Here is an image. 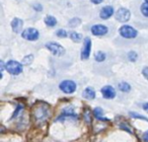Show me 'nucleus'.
<instances>
[{"mask_svg":"<svg viewBox=\"0 0 148 142\" xmlns=\"http://www.w3.org/2000/svg\"><path fill=\"white\" fill-rule=\"evenodd\" d=\"M5 69L11 75H18L23 72V63H19L14 60H10L5 64Z\"/></svg>","mask_w":148,"mask_h":142,"instance_id":"f257e3e1","label":"nucleus"},{"mask_svg":"<svg viewBox=\"0 0 148 142\" xmlns=\"http://www.w3.org/2000/svg\"><path fill=\"white\" fill-rule=\"evenodd\" d=\"M119 33L121 37L125 38V39H135L138 35V32L134 29L131 25H122L119 29Z\"/></svg>","mask_w":148,"mask_h":142,"instance_id":"f03ea898","label":"nucleus"},{"mask_svg":"<svg viewBox=\"0 0 148 142\" xmlns=\"http://www.w3.org/2000/svg\"><path fill=\"white\" fill-rule=\"evenodd\" d=\"M59 88L63 91L64 93L67 95H71V93H75L76 91V83L73 80H63L59 84Z\"/></svg>","mask_w":148,"mask_h":142,"instance_id":"7ed1b4c3","label":"nucleus"},{"mask_svg":"<svg viewBox=\"0 0 148 142\" xmlns=\"http://www.w3.org/2000/svg\"><path fill=\"white\" fill-rule=\"evenodd\" d=\"M21 37L23 38L27 41H38L40 37V33L37 29H34V27H29V29H25L21 33Z\"/></svg>","mask_w":148,"mask_h":142,"instance_id":"20e7f679","label":"nucleus"},{"mask_svg":"<svg viewBox=\"0 0 148 142\" xmlns=\"http://www.w3.org/2000/svg\"><path fill=\"white\" fill-rule=\"evenodd\" d=\"M46 47L51 51V53L54 56H63L65 54V49L62 47L60 44L56 43V42H50V43L46 44Z\"/></svg>","mask_w":148,"mask_h":142,"instance_id":"39448f33","label":"nucleus"},{"mask_svg":"<svg viewBox=\"0 0 148 142\" xmlns=\"http://www.w3.org/2000/svg\"><path fill=\"white\" fill-rule=\"evenodd\" d=\"M131 17V12L129 9L125 8V7H121L118 9V11L115 14L116 21H118L119 23H127Z\"/></svg>","mask_w":148,"mask_h":142,"instance_id":"423d86ee","label":"nucleus"},{"mask_svg":"<svg viewBox=\"0 0 148 142\" xmlns=\"http://www.w3.org/2000/svg\"><path fill=\"white\" fill-rule=\"evenodd\" d=\"M90 32L95 37H103L109 33V27L103 25H95L91 27Z\"/></svg>","mask_w":148,"mask_h":142,"instance_id":"0eeeda50","label":"nucleus"},{"mask_svg":"<svg viewBox=\"0 0 148 142\" xmlns=\"http://www.w3.org/2000/svg\"><path fill=\"white\" fill-rule=\"evenodd\" d=\"M91 51V40L89 38H85L84 39V44H83V48L81 50L80 58L82 60H86L89 58Z\"/></svg>","mask_w":148,"mask_h":142,"instance_id":"6e6552de","label":"nucleus"},{"mask_svg":"<svg viewBox=\"0 0 148 142\" xmlns=\"http://www.w3.org/2000/svg\"><path fill=\"white\" fill-rule=\"evenodd\" d=\"M101 95H103V97L107 99H113L114 97H116V91L111 85H106V86H103V88H101Z\"/></svg>","mask_w":148,"mask_h":142,"instance_id":"1a4fd4ad","label":"nucleus"},{"mask_svg":"<svg viewBox=\"0 0 148 142\" xmlns=\"http://www.w3.org/2000/svg\"><path fill=\"white\" fill-rule=\"evenodd\" d=\"M114 7L111 5H107V6L103 7L99 11V17L101 19H109L112 15L114 14Z\"/></svg>","mask_w":148,"mask_h":142,"instance_id":"9d476101","label":"nucleus"},{"mask_svg":"<svg viewBox=\"0 0 148 142\" xmlns=\"http://www.w3.org/2000/svg\"><path fill=\"white\" fill-rule=\"evenodd\" d=\"M65 119H77V115L72 110H64L63 113L57 119V121H63Z\"/></svg>","mask_w":148,"mask_h":142,"instance_id":"9b49d317","label":"nucleus"},{"mask_svg":"<svg viewBox=\"0 0 148 142\" xmlns=\"http://www.w3.org/2000/svg\"><path fill=\"white\" fill-rule=\"evenodd\" d=\"M23 21L21 19H18V17H15L11 21V27H12V31L14 33H21V31L23 29Z\"/></svg>","mask_w":148,"mask_h":142,"instance_id":"f8f14e48","label":"nucleus"},{"mask_svg":"<svg viewBox=\"0 0 148 142\" xmlns=\"http://www.w3.org/2000/svg\"><path fill=\"white\" fill-rule=\"evenodd\" d=\"M36 119L41 121V120H45L48 116V110L45 107H40L39 109L36 110L35 112Z\"/></svg>","mask_w":148,"mask_h":142,"instance_id":"ddd939ff","label":"nucleus"},{"mask_svg":"<svg viewBox=\"0 0 148 142\" xmlns=\"http://www.w3.org/2000/svg\"><path fill=\"white\" fill-rule=\"evenodd\" d=\"M82 97L86 99H93L95 97V91L92 87H86V88L83 91Z\"/></svg>","mask_w":148,"mask_h":142,"instance_id":"4468645a","label":"nucleus"},{"mask_svg":"<svg viewBox=\"0 0 148 142\" xmlns=\"http://www.w3.org/2000/svg\"><path fill=\"white\" fill-rule=\"evenodd\" d=\"M103 111L101 108H95V110H93V115H95V117L97 118V120H99V121H110V119H108V118H105L103 116Z\"/></svg>","mask_w":148,"mask_h":142,"instance_id":"2eb2a0df","label":"nucleus"},{"mask_svg":"<svg viewBox=\"0 0 148 142\" xmlns=\"http://www.w3.org/2000/svg\"><path fill=\"white\" fill-rule=\"evenodd\" d=\"M44 21H45L46 25H48V27H53L57 25V19H56L53 15H47V16L45 17V19H44Z\"/></svg>","mask_w":148,"mask_h":142,"instance_id":"dca6fc26","label":"nucleus"},{"mask_svg":"<svg viewBox=\"0 0 148 142\" xmlns=\"http://www.w3.org/2000/svg\"><path fill=\"white\" fill-rule=\"evenodd\" d=\"M69 36H70V39H71L73 42H75V43H80L81 40H82V35H81V34H78L75 31H72L71 33L69 34Z\"/></svg>","mask_w":148,"mask_h":142,"instance_id":"f3484780","label":"nucleus"},{"mask_svg":"<svg viewBox=\"0 0 148 142\" xmlns=\"http://www.w3.org/2000/svg\"><path fill=\"white\" fill-rule=\"evenodd\" d=\"M118 87H119L120 91H123V93H129V91H131V85H130L129 83L125 82V81L120 82L119 84H118Z\"/></svg>","mask_w":148,"mask_h":142,"instance_id":"a211bd4d","label":"nucleus"},{"mask_svg":"<svg viewBox=\"0 0 148 142\" xmlns=\"http://www.w3.org/2000/svg\"><path fill=\"white\" fill-rule=\"evenodd\" d=\"M106 58H107V55H106V53H105V52H103V51H99L95 56V60L97 62H99V63L103 62L106 60Z\"/></svg>","mask_w":148,"mask_h":142,"instance_id":"6ab92c4d","label":"nucleus"},{"mask_svg":"<svg viewBox=\"0 0 148 142\" xmlns=\"http://www.w3.org/2000/svg\"><path fill=\"white\" fill-rule=\"evenodd\" d=\"M81 23V19H78V17H74V19H70L69 23H68V27H78Z\"/></svg>","mask_w":148,"mask_h":142,"instance_id":"aec40b11","label":"nucleus"},{"mask_svg":"<svg viewBox=\"0 0 148 142\" xmlns=\"http://www.w3.org/2000/svg\"><path fill=\"white\" fill-rule=\"evenodd\" d=\"M140 11L145 17L148 19V2H144L143 4L140 6Z\"/></svg>","mask_w":148,"mask_h":142,"instance_id":"412c9836","label":"nucleus"},{"mask_svg":"<svg viewBox=\"0 0 148 142\" xmlns=\"http://www.w3.org/2000/svg\"><path fill=\"white\" fill-rule=\"evenodd\" d=\"M33 60H34V55H32V54L25 56L23 59V65H29L33 62Z\"/></svg>","mask_w":148,"mask_h":142,"instance_id":"4be33fe9","label":"nucleus"},{"mask_svg":"<svg viewBox=\"0 0 148 142\" xmlns=\"http://www.w3.org/2000/svg\"><path fill=\"white\" fill-rule=\"evenodd\" d=\"M137 58H138V55H137V53H136V52L131 51V52H129V53H128V59H129L131 62H135L136 60H137Z\"/></svg>","mask_w":148,"mask_h":142,"instance_id":"5701e85b","label":"nucleus"},{"mask_svg":"<svg viewBox=\"0 0 148 142\" xmlns=\"http://www.w3.org/2000/svg\"><path fill=\"white\" fill-rule=\"evenodd\" d=\"M56 36L59 38H66L68 36L67 32L65 31V29H58L57 32H56Z\"/></svg>","mask_w":148,"mask_h":142,"instance_id":"b1692460","label":"nucleus"},{"mask_svg":"<svg viewBox=\"0 0 148 142\" xmlns=\"http://www.w3.org/2000/svg\"><path fill=\"white\" fill-rule=\"evenodd\" d=\"M130 116H132L133 118H136V119H141V120H144V121L148 122L147 118L143 117V116H141V115H138V114H136V113H133V112H131V113H130Z\"/></svg>","mask_w":148,"mask_h":142,"instance_id":"393cba45","label":"nucleus"},{"mask_svg":"<svg viewBox=\"0 0 148 142\" xmlns=\"http://www.w3.org/2000/svg\"><path fill=\"white\" fill-rule=\"evenodd\" d=\"M142 74H143V76L148 80V67L147 66H145V67L142 69Z\"/></svg>","mask_w":148,"mask_h":142,"instance_id":"a878e982","label":"nucleus"},{"mask_svg":"<svg viewBox=\"0 0 148 142\" xmlns=\"http://www.w3.org/2000/svg\"><path fill=\"white\" fill-rule=\"evenodd\" d=\"M34 8H35L36 10H38V11L43 10V7H42V5H40V4H36L35 6H34Z\"/></svg>","mask_w":148,"mask_h":142,"instance_id":"bb28decb","label":"nucleus"},{"mask_svg":"<svg viewBox=\"0 0 148 142\" xmlns=\"http://www.w3.org/2000/svg\"><path fill=\"white\" fill-rule=\"evenodd\" d=\"M87 114H88V112L85 111V113H84L85 120H86V122H89V123H90V116H88V115H87Z\"/></svg>","mask_w":148,"mask_h":142,"instance_id":"cd10ccee","label":"nucleus"},{"mask_svg":"<svg viewBox=\"0 0 148 142\" xmlns=\"http://www.w3.org/2000/svg\"><path fill=\"white\" fill-rule=\"evenodd\" d=\"M143 140L145 142H148V130L143 134Z\"/></svg>","mask_w":148,"mask_h":142,"instance_id":"c85d7f7f","label":"nucleus"},{"mask_svg":"<svg viewBox=\"0 0 148 142\" xmlns=\"http://www.w3.org/2000/svg\"><path fill=\"white\" fill-rule=\"evenodd\" d=\"M90 1L93 3V4H101L103 0H90Z\"/></svg>","mask_w":148,"mask_h":142,"instance_id":"c756f323","label":"nucleus"},{"mask_svg":"<svg viewBox=\"0 0 148 142\" xmlns=\"http://www.w3.org/2000/svg\"><path fill=\"white\" fill-rule=\"evenodd\" d=\"M142 108H143L144 111H146V112H147V113H148V103L143 104V106H142Z\"/></svg>","mask_w":148,"mask_h":142,"instance_id":"7c9ffc66","label":"nucleus"},{"mask_svg":"<svg viewBox=\"0 0 148 142\" xmlns=\"http://www.w3.org/2000/svg\"><path fill=\"white\" fill-rule=\"evenodd\" d=\"M145 2H148V0H145Z\"/></svg>","mask_w":148,"mask_h":142,"instance_id":"2f4dec72","label":"nucleus"}]
</instances>
